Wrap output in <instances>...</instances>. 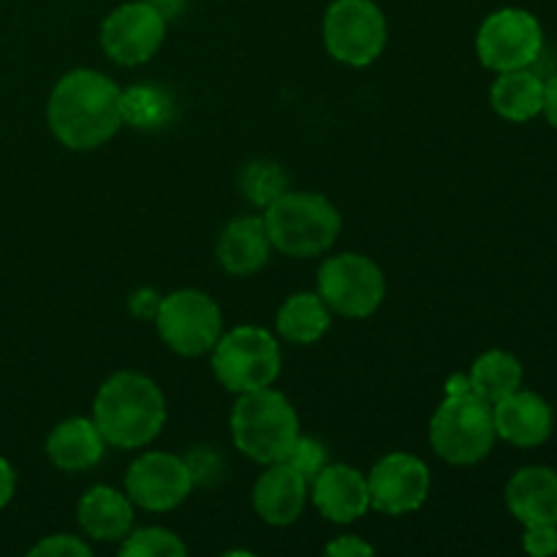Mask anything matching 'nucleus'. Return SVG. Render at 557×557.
Here are the masks:
<instances>
[{
    "label": "nucleus",
    "instance_id": "nucleus-1",
    "mask_svg": "<svg viewBox=\"0 0 557 557\" xmlns=\"http://www.w3.org/2000/svg\"><path fill=\"white\" fill-rule=\"evenodd\" d=\"M47 123L54 139L69 150H98L123 128L125 96L101 71H69L49 92Z\"/></svg>",
    "mask_w": 557,
    "mask_h": 557
},
{
    "label": "nucleus",
    "instance_id": "nucleus-18",
    "mask_svg": "<svg viewBox=\"0 0 557 557\" xmlns=\"http://www.w3.org/2000/svg\"><path fill=\"white\" fill-rule=\"evenodd\" d=\"M270 250V234H267L264 218L259 215L234 218L218 239V261L234 277H248L264 270Z\"/></svg>",
    "mask_w": 557,
    "mask_h": 557
},
{
    "label": "nucleus",
    "instance_id": "nucleus-5",
    "mask_svg": "<svg viewBox=\"0 0 557 557\" xmlns=\"http://www.w3.org/2000/svg\"><path fill=\"white\" fill-rule=\"evenodd\" d=\"M232 438L248 460L272 466L286 460L299 438V417L288 397L272 386L245 392L232 411Z\"/></svg>",
    "mask_w": 557,
    "mask_h": 557
},
{
    "label": "nucleus",
    "instance_id": "nucleus-30",
    "mask_svg": "<svg viewBox=\"0 0 557 557\" xmlns=\"http://www.w3.org/2000/svg\"><path fill=\"white\" fill-rule=\"evenodd\" d=\"M16 493V471L11 468V462L5 457H0V509L11 504Z\"/></svg>",
    "mask_w": 557,
    "mask_h": 557
},
{
    "label": "nucleus",
    "instance_id": "nucleus-19",
    "mask_svg": "<svg viewBox=\"0 0 557 557\" xmlns=\"http://www.w3.org/2000/svg\"><path fill=\"white\" fill-rule=\"evenodd\" d=\"M76 522L96 542H123L134 525V504L120 490L98 484L82 495Z\"/></svg>",
    "mask_w": 557,
    "mask_h": 557
},
{
    "label": "nucleus",
    "instance_id": "nucleus-24",
    "mask_svg": "<svg viewBox=\"0 0 557 557\" xmlns=\"http://www.w3.org/2000/svg\"><path fill=\"white\" fill-rule=\"evenodd\" d=\"M188 547L177 533L166 528H139L123 539L120 555L123 557H185Z\"/></svg>",
    "mask_w": 557,
    "mask_h": 557
},
{
    "label": "nucleus",
    "instance_id": "nucleus-13",
    "mask_svg": "<svg viewBox=\"0 0 557 557\" xmlns=\"http://www.w3.org/2000/svg\"><path fill=\"white\" fill-rule=\"evenodd\" d=\"M430 468L408 451H392L381 457L368 473L370 509L384 515H411L422 509L430 495Z\"/></svg>",
    "mask_w": 557,
    "mask_h": 557
},
{
    "label": "nucleus",
    "instance_id": "nucleus-14",
    "mask_svg": "<svg viewBox=\"0 0 557 557\" xmlns=\"http://www.w3.org/2000/svg\"><path fill=\"white\" fill-rule=\"evenodd\" d=\"M310 500L321 517L337 525L362 520L370 511V490L364 473L357 468L326 462L313 479H310Z\"/></svg>",
    "mask_w": 557,
    "mask_h": 557
},
{
    "label": "nucleus",
    "instance_id": "nucleus-12",
    "mask_svg": "<svg viewBox=\"0 0 557 557\" xmlns=\"http://www.w3.org/2000/svg\"><path fill=\"white\" fill-rule=\"evenodd\" d=\"M194 490V468L169 451H147L131 462L125 473V495L145 511H172L188 500Z\"/></svg>",
    "mask_w": 557,
    "mask_h": 557
},
{
    "label": "nucleus",
    "instance_id": "nucleus-16",
    "mask_svg": "<svg viewBox=\"0 0 557 557\" xmlns=\"http://www.w3.org/2000/svg\"><path fill=\"white\" fill-rule=\"evenodd\" d=\"M308 495L310 482L297 468L288 466L286 460L272 462L253 487V509L267 525H292L302 517Z\"/></svg>",
    "mask_w": 557,
    "mask_h": 557
},
{
    "label": "nucleus",
    "instance_id": "nucleus-22",
    "mask_svg": "<svg viewBox=\"0 0 557 557\" xmlns=\"http://www.w3.org/2000/svg\"><path fill=\"white\" fill-rule=\"evenodd\" d=\"M275 321L283 341L294 343V346H313L315 341L324 337V332L330 330L332 324L330 308H326L324 299L319 297V292L292 294V297L281 305Z\"/></svg>",
    "mask_w": 557,
    "mask_h": 557
},
{
    "label": "nucleus",
    "instance_id": "nucleus-26",
    "mask_svg": "<svg viewBox=\"0 0 557 557\" xmlns=\"http://www.w3.org/2000/svg\"><path fill=\"white\" fill-rule=\"evenodd\" d=\"M286 462L297 468V471L310 482V479H313L315 473L330 462V457H326L324 444H319L315 438H305V435H299V438L294 441L292 451L286 455Z\"/></svg>",
    "mask_w": 557,
    "mask_h": 557
},
{
    "label": "nucleus",
    "instance_id": "nucleus-2",
    "mask_svg": "<svg viewBox=\"0 0 557 557\" xmlns=\"http://www.w3.org/2000/svg\"><path fill=\"white\" fill-rule=\"evenodd\" d=\"M92 422L107 446L141 449L152 444L166 424V397L150 375L123 370L98 386Z\"/></svg>",
    "mask_w": 557,
    "mask_h": 557
},
{
    "label": "nucleus",
    "instance_id": "nucleus-21",
    "mask_svg": "<svg viewBox=\"0 0 557 557\" xmlns=\"http://www.w3.org/2000/svg\"><path fill=\"white\" fill-rule=\"evenodd\" d=\"M490 103L509 123H528L544 109V79L531 69L504 71L490 87Z\"/></svg>",
    "mask_w": 557,
    "mask_h": 557
},
{
    "label": "nucleus",
    "instance_id": "nucleus-25",
    "mask_svg": "<svg viewBox=\"0 0 557 557\" xmlns=\"http://www.w3.org/2000/svg\"><path fill=\"white\" fill-rule=\"evenodd\" d=\"M286 190V174L277 163H250L243 174V194L250 205L267 207Z\"/></svg>",
    "mask_w": 557,
    "mask_h": 557
},
{
    "label": "nucleus",
    "instance_id": "nucleus-8",
    "mask_svg": "<svg viewBox=\"0 0 557 557\" xmlns=\"http://www.w3.org/2000/svg\"><path fill=\"white\" fill-rule=\"evenodd\" d=\"M161 341L180 357L210 354L223 335V315L215 299L199 288H180L161 299L156 313Z\"/></svg>",
    "mask_w": 557,
    "mask_h": 557
},
{
    "label": "nucleus",
    "instance_id": "nucleus-11",
    "mask_svg": "<svg viewBox=\"0 0 557 557\" xmlns=\"http://www.w3.org/2000/svg\"><path fill=\"white\" fill-rule=\"evenodd\" d=\"M166 38V16L150 0L123 3L103 20L101 47L117 65H141L156 58Z\"/></svg>",
    "mask_w": 557,
    "mask_h": 557
},
{
    "label": "nucleus",
    "instance_id": "nucleus-27",
    "mask_svg": "<svg viewBox=\"0 0 557 557\" xmlns=\"http://www.w3.org/2000/svg\"><path fill=\"white\" fill-rule=\"evenodd\" d=\"M30 557H90L92 549L90 544L82 542L79 536H71V533H54V536L41 539L38 544H33Z\"/></svg>",
    "mask_w": 557,
    "mask_h": 557
},
{
    "label": "nucleus",
    "instance_id": "nucleus-28",
    "mask_svg": "<svg viewBox=\"0 0 557 557\" xmlns=\"http://www.w3.org/2000/svg\"><path fill=\"white\" fill-rule=\"evenodd\" d=\"M522 547L533 557H549L557 553V525H525Z\"/></svg>",
    "mask_w": 557,
    "mask_h": 557
},
{
    "label": "nucleus",
    "instance_id": "nucleus-3",
    "mask_svg": "<svg viewBox=\"0 0 557 557\" xmlns=\"http://www.w3.org/2000/svg\"><path fill=\"white\" fill-rule=\"evenodd\" d=\"M495 438L493 403L473 389L468 375H451L446 381V397L430 419L435 455L451 466H476L493 451Z\"/></svg>",
    "mask_w": 557,
    "mask_h": 557
},
{
    "label": "nucleus",
    "instance_id": "nucleus-10",
    "mask_svg": "<svg viewBox=\"0 0 557 557\" xmlns=\"http://www.w3.org/2000/svg\"><path fill=\"white\" fill-rule=\"evenodd\" d=\"M544 49V30L525 9H498L476 33V54L484 69L504 74L531 69Z\"/></svg>",
    "mask_w": 557,
    "mask_h": 557
},
{
    "label": "nucleus",
    "instance_id": "nucleus-29",
    "mask_svg": "<svg viewBox=\"0 0 557 557\" xmlns=\"http://www.w3.org/2000/svg\"><path fill=\"white\" fill-rule=\"evenodd\" d=\"M324 553L330 557H370L375 549L359 536H341V539H335V542L326 544Z\"/></svg>",
    "mask_w": 557,
    "mask_h": 557
},
{
    "label": "nucleus",
    "instance_id": "nucleus-6",
    "mask_svg": "<svg viewBox=\"0 0 557 557\" xmlns=\"http://www.w3.org/2000/svg\"><path fill=\"white\" fill-rule=\"evenodd\" d=\"M212 373L234 395L267 389L281 375V346L264 326H234L212 346Z\"/></svg>",
    "mask_w": 557,
    "mask_h": 557
},
{
    "label": "nucleus",
    "instance_id": "nucleus-20",
    "mask_svg": "<svg viewBox=\"0 0 557 557\" xmlns=\"http://www.w3.org/2000/svg\"><path fill=\"white\" fill-rule=\"evenodd\" d=\"M103 451H107V441H103L101 430L96 428L92 419L85 417L65 419L47 438L49 462L65 473L87 471V468L98 466Z\"/></svg>",
    "mask_w": 557,
    "mask_h": 557
},
{
    "label": "nucleus",
    "instance_id": "nucleus-23",
    "mask_svg": "<svg viewBox=\"0 0 557 557\" xmlns=\"http://www.w3.org/2000/svg\"><path fill=\"white\" fill-rule=\"evenodd\" d=\"M468 381L484 400L495 406L522 386V364L511 351L493 348V351H484L482 357H476Z\"/></svg>",
    "mask_w": 557,
    "mask_h": 557
},
{
    "label": "nucleus",
    "instance_id": "nucleus-4",
    "mask_svg": "<svg viewBox=\"0 0 557 557\" xmlns=\"http://www.w3.org/2000/svg\"><path fill=\"white\" fill-rule=\"evenodd\" d=\"M264 226L272 248L292 259H313L337 243L343 218L326 196L310 190H283L264 207Z\"/></svg>",
    "mask_w": 557,
    "mask_h": 557
},
{
    "label": "nucleus",
    "instance_id": "nucleus-9",
    "mask_svg": "<svg viewBox=\"0 0 557 557\" xmlns=\"http://www.w3.org/2000/svg\"><path fill=\"white\" fill-rule=\"evenodd\" d=\"M315 286L326 308L346 319H368L386 299L384 272L362 253L330 256L321 264Z\"/></svg>",
    "mask_w": 557,
    "mask_h": 557
},
{
    "label": "nucleus",
    "instance_id": "nucleus-17",
    "mask_svg": "<svg viewBox=\"0 0 557 557\" xmlns=\"http://www.w3.org/2000/svg\"><path fill=\"white\" fill-rule=\"evenodd\" d=\"M506 506L522 525H557V471L520 468L506 484Z\"/></svg>",
    "mask_w": 557,
    "mask_h": 557
},
{
    "label": "nucleus",
    "instance_id": "nucleus-7",
    "mask_svg": "<svg viewBox=\"0 0 557 557\" xmlns=\"http://www.w3.org/2000/svg\"><path fill=\"white\" fill-rule=\"evenodd\" d=\"M321 33L326 52L337 63L364 69L381 58L389 27L375 0H332Z\"/></svg>",
    "mask_w": 557,
    "mask_h": 557
},
{
    "label": "nucleus",
    "instance_id": "nucleus-31",
    "mask_svg": "<svg viewBox=\"0 0 557 557\" xmlns=\"http://www.w3.org/2000/svg\"><path fill=\"white\" fill-rule=\"evenodd\" d=\"M542 114L547 117V123L557 131V74H553L547 82H544V109H542Z\"/></svg>",
    "mask_w": 557,
    "mask_h": 557
},
{
    "label": "nucleus",
    "instance_id": "nucleus-15",
    "mask_svg": "<svg viewBox=\"0 0 557 557\" xmlns=\"http://www.w3.org/2000/svg\"><path fill=\"white\" fill-rule=\"evenodd\" d=\"M493 419L498 438L509 441L511 446H520V449L542 446L555 430V413L549 403L536 392H525L522 386L495 403Z\"/></svg>",
    "mask_w": 557,
    "mask_h": 557
}]
</instances>
